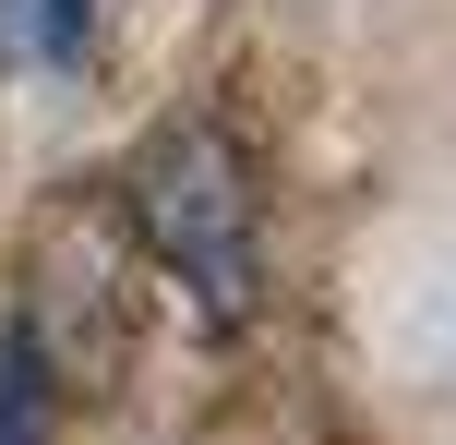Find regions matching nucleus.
I'll list each match as a JSON object with an SVG mask.
<instances>
[{
	"instance_id": "f03ea898",
	"label": "nucleus",
	"mask_w": 456,
	"mask_h": 445,
	"mask_svg": "<svg viewBox=\"0 0 456 445\" xmlns=\"http://www.w3.org/2000/svg\"><path fill=\"white\" fill-rule=\"evenodd\" d=\"M61 433V361H48V337L24 326H0V445H48Z\"/></svg>"
},
{
	"instance_id": "7ed1b4c3",
	"label": "nucleus",
	"mask_w": 456,
	"mask_h": 445,
	"mask_svg": "<svg viewBox=\"0 0 456 445\" xmlns=\"http://www.w3.org/2000/svg\"><path fill=\"white\" fill-rule=\"evenodd\" d=\"M85 12L96 0H37V48L48 61H85Z\"/></svg>"
},
{
	"instance_id": "f257e3e1",
	"label": "nucleus",
	"mask_w": 456,
	"mask_h": 445,
	"mask_svg": "<svg viewBox=\"0 0 456 445\" xmlns=\"http://www.w3.org/2000/svg\"><path fill=\"white\" fill-rule=\"evenodd\" d=\"M133 229L216 326H240L265 301V193H252L240 133L216 120H168L157 144L133 157Z\"/></svg>"
}]
</instances>
